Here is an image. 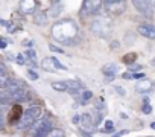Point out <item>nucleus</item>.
Here are the masks:
<instances>
[{"label":"nucleus","instance_id":"1","mask_svg":"<svg viewBox=\"0 0 155 137\" xmlns=\"http://www.w3.org/2000/svg\"><path fill=\"white\" fill-rule=\"evenodd\" d=\"M52 37L61 44L73 46V43L76 41V37H78V26L70 18L56 22L52 26Z\"/></svg>","mask_w":155,"mask_h":137},{"label":"nucleus","instance_id":"2","mask_svg":"<svg viewBox=\"0 0 155 137\" xmlns=\"http://www.w3.org/2000/svg\"><path fill=\"white\" fill-rule=\"evenodd\" d=\"M91 32L99 37V38H107L113 32V26L108 17L105 15H97V18L91 23Z\"/></svg>","mask_w":155,"mask_h":137},{"label":"nucleus","instance_id":"3","mask_svg":"<svg viewBox=\"0 0 155 137\" xmlns=\"http://www.w3.org/2000/svg\"><path fill=\"white\" fill-rule=\"evenodd\" d=\"M40 116H41V108H40L38 105H32V107H29V108L25 111L21 120L18 122V129L25 131V129L34 126V125L37 123V120L41 119Z\"/></svg>","mask_w":155,"mask_h":137},{"label":"nucleus","instance_id":"4","mask_svg":"<svg viewBox=\"0 0 155 137\" xmlns=\"http://www.w3.org/2000/svg\"><path fill=\"white\" fill-rule=\"evenodd\" d=\"M32 128H34V134L47 137V135L50 134V131H52V120H50L49 116L41 117L40 120H37V123H35Z\"/></svg>","mask_w":155,"mask_h":137},{"label":"nucleus","instance_id":"5","mask_svg":"<svg viewBox=\"0 0 155 137\" xmlns=\"http://www.w3.org/2000/svg\"><path fill=\"white\" fill-rule=\"evenodd\" d=\"M41 67L47 72H56V70H67V67L64 64H61L56 58L53 56H47L41 61Z\"/></svg>","mask_w":155,"mask_h":137},{"label":"nucleus","instance_id":"6","mask_svg":"<svg viewBox=\"0 0 155 137\" xmlns=\"http://www.w3.org/2000/svg\"><path fill=\"white\" fill-rule=\"evenodd\" d=\"M104 6L107 12H110L111 15H120L126 9V2L125 0H119V2H113V3H104Z\"/></svg>","mask_w":155,"mask_h":137},{"label":"nucleus","instance_id":"7","mask_svg":"<svg viewBox=\"0 0 155 137\" xmlns=\"http://www.w3.org/2000/svg\"><path fill=\"white\" fill-rule=\"evenodd\" d=\"M104 0H84V5H82V14L85 15H93L99 11L101 5H102Z\"/></svg>","mask_w":155,"mask_h":137},{"label":"nucleus","instance_id":"8","mask_svg":"<svg viewBox=\"0 0 155 137\" xmlns=\"http://www.w3.org/2000/svg\"><path fill=\"white\" fill-rule=\"evenodd\" d=\"M131 2L140 14H143V15H150L152 14L153 6H152V3L149 2V0H131Z\"/></svg>","mask_w":155,"mask_h":137},{"label":"nucleus","instance_id":"9","mask_svg":"<svg viewBox=\"0 0 155 137\" xmlns=\"http://www.w3.org/2000/svg\"><path fill=\"white\" fill-rule=\"evenodd\" d=\"M20 12L21 14H35L37 8H38V0H20Z\"/></svg>","mask_w":155,"mask_h":137},{"label":"nucleus","instance_id":"10","mask_svg":"<svg viewBox=\"0 0 155 137\" xmlns=\"http://www.w3.org/2000/svg\"><path fill=\"white\" fill-rule=\"evenodd\" d=\"M23 114H25L23 107L18 105V104H15V105H12L11 111L8 113V122H9V123H18V122L21 120Z\"/></svg>","mask_w":155,"mask_h":137},{"label":"nucleus","instance_id":"11","mask_svg":"<svg viewBox=\"0 0 155 137\" xmlns=\"http://www.w3.org/2000/svg\"><path fill=\"white\" fill-rule=\"evenodd\" d=\"M137 32L149 40H155V26L153 25H140L137 28Z\"/></svg>","mask_w":155,"mask_h":137},{"label":"nucleus","instance_id":"12","mask_svg":"<svg viewBox=\"0 0 155 137\" xmlns=\"http://www.w3.org/2000/svg\"><path fill=\"white\" fill-rule=\"evenodd\" d=\"M153 87V82L150 81V79H147V78H143V79H140V81H137V84H135V92L137 93H147V92H150V89Z\"/></svg>","mask_w":155,"mask_h":137},{"label":"nucleus","instance_id":"13","mask_svg":"<svg viewBox=\"0 0 155 137\" xmlns=\"http://www.w3.org/2000/svg\"><path fill=\"white\" fill-rule=\"evenodd\" d=\"M81 126H82V131H93L91 128H94V122H93L91 114H88V113L82 114V117H81Z\"/></svg>","mask_w":155,"mask_h":137},{"label":"nucleus","instance_id":"14","mask_svg":"<svg viewBox=\"0 0 155 137\" xmlns=\"http://www.w3.org/2000/svg\"><path fill=\"white\" fill-rule=\"evenodd\" d=\"M102 73L105 76H116L119 73V65L116 62H110V64H105L102 67Z\"/></svg>","mask_w":155,"mask_h":137},{"label":"nucleus","instance_id":"15","mask_svg":"<svg viewBox=\"0 0 155 137\" xmlns=\"http://www.w3.org/2000/svg\"><path fill=\"white\" fill-rule=\"evenodd\" d=\"M8 93H9V96H11V101H14V102H20V101H23L25 98H26V90H23V89H17V90H8Z\"/></svg>","mask_w":155,"mask_h":137},{"label":"nucleus","instance_id":"16","mask_svg":"<svg viewBox=\"0 0 155 137\" xmlns=\"http://www.w3.org/2000/svg\"><path fill=\"white\" fill-rule=\"evenodd\" d=\"M34 23H35L37 26H44V25L47 23V14L43 12V11L35 12V14H34Z\"/></svg>","mask_w":155,"mask_h":137},{"label":"nucleus","instance_id":"17","mask_svg":"<svg viewBox=\"0 0 155 137\" xmlns=\"http://www.w3.org/2000/svg\"><path fill=\"white\" fill-rule=\"evenodd\" d=\"M65 82H67V85H68V92H70V90H73V92H85L84 85H82L79 81L68 79V81H65Z\"/></svg>","mask_w":155,"mask_h":137},{"label":"nucleus","instance_id":"18","mask_svg":"<svg viewBox=\"0 0 155 137\" xmlns=\"http://www.w3.org/2000/svg\"><path fill=\"white\" fill-rule=\"evenodd\" d=\"M52 89L53 90H56V92H68V85H67V82L65 81H55V82H52Z\"/></svg>","mask_w":155,"mask_h":137},{"label":"nucleus","instance_id":"19","mask_svg":"<svg viewBox=\"0 0 155 137\" xmlns=\"http://www.w3.org/2000/svg\"><path fill=\"white\" fill-rule=\"evenodd\" d=\"M135 59H137V53H126V55L122 58V61H123L125 64H128V65H132V64L135 62Z\"/></svg>","mask_w":155,"mask_h":137},{"label":"nucleus","instance_id":"20","mask_svg":"<svg viewBox=\"0 0 155 137\" xmlns=\"http://www.w3.org/2000/svg\"><path fill=\"white\" fill-rule=\"evenodd\" d=\"M9 81H11V79L8 78L6 72H2V73H0V87H2V90H5V89L8 87Z\"/></svg>","mask_w":155,"mask_h":137},{"label":"nucleus","instance_id":"21","mask_svg":"<svg viewBox=\"0 0 155 137\" xmlns=\"http://www.w3.org/2000/svg\"><path fill=\"white\" fill-rule=\"evenodd\" d=\"M102 117H104V116H102V113L96 110V111H94V117H93V122H94V128H97V126H99V125L102 123V120H104Z\"/></svg>","mask_w":155,"mask_h":137},{"label":"nucleus","instance_id":"22","mask_svg":"<svg viewBox=\"0 0 155 137\" xmlns=\"http://www.w3.org/2000/svg\"><path fill=\"white\" fill-rule=\"evenodd\" d=\"M47 137H65V135H64V131H62V129H59V128H53Z\"/></svg>","mask_w":155,"mask_h":137},{"label":"nucleus","instance_id":"23","mask_svg":"<svg viewBox=\"0 0 155 137\" xmlns=\"http://www.w3.org/2000/svg\"><path fill=\"white\" fill-rule=\"evenodd\" d=\"M93 98V92L91 90H85V92H82V95H81V101L82 102H87V101H90Z\"/></svg>","mask_w":155,"mask_h":137},{"label":"nucleus","instance_id":"24","mask_svg":"<svg viewBox=\"0 0 155 137\" xmlns=\"http://www.w3.org/2000/svg\"><path fill=\"white\" fill-rule=\"evenodd\" d=\"M102 131H104V132H113V131H114V123H113L111 120H107V122H105V128H104Z\"/></svg>","mask_w":155,"mask_h":137},{"label":"nucleus","instance_id":"25","mask_svg":"<svg viewBox=\"0 0 155 137\" xmlns=\"http://www.w3.org/2000/svg\"><path fill=\"white\" fill-rule=\"evenodd\" d=\"M15 61H17L18 64H28V58H26V55H23V53H20V55H17V58H15Z\"/></svg>","mask_w":155,"mask_h":137},{"label":"nucleus","instance_id":"26","mask_svg":"<svg viewBox=\"0 0 155 137\" xmlns=\"http://www.w3.org/2000/svg\"><path fill=\"white\" fill-rule=\"evenodd\" d=\"M129 73H137V72H140L141 70V65H138V64H132V65H129Z\"/></svg>","mask_w":155,"mask_h":137},{"label":"nucleus","instance_id":"27","mask_svg":"<svg viewBox=\"0 0 155 137\" xmlns=\"http://www.w3.org/2000/svg\"><path fill=\"white\" fill-rule=\"evenodd\" d=\"M53 8H55V9H50V15L56 17V15H58V12H59V11H62V5H55Z\"/></svg>","mask_w":155,"mask_h":137},{"label":"nucleus","instance_id":"28","mask_svg":"<svg viewBox=\"0 0 155 137\" xmlns=\"http://www.w3.org/2000/svg\"><path fill=\"white\" fill-rule=\"evenodd\" d=\"M141 111H143L144 114H150V113H152V107H150L149 104H144V105L141 107Z\"/></svg>","mask_w":155,"mask_h":137},{"label":"nucleus","instance_id":"29","mask_svg":"<svg viewBox=\"0 0 155 137\" xmlns=\"http://www.w3.org/2000/svg\"><path fill=\"white\" fill-rule=\"evenodd\" d=\"M49 49H50L52 52H56V53H64V50H62L61 47H56V46H53V44H49Z\"/></svg>","mask_w":155,"mask_h":137},{"label":"nucleus","instance_id":"30","mask_svg":"<svg viewBox=\"0 0 155 137\" xmlns=\"http://www.w3.org/2000/svg\"><path fill=\"white\" fill-rule=\"evenodd\" d=\"M28 75H29V78H32V79H35V81L38 79V73H37V72H34L32 68H29V70H28Z\"/></svg>","mask_w":155,"mask_h":137},{"label":"nucleus","instance_id":"31","mask_svg":"<svg viewBox=\"0 0 155 137\" xmlns=\"http://www.w3.org/2000/svg\"><path fill=\"white\" fill-rule=\"evenodd\" d=\"M81 117H82L81 114H74V116L71 117V122H73V123H81Z\"/></svg>","mask_w":155,"mask_h":137},{"label":"nucleus","instance_id":"32","mask_svg":"<svg viewBox=\"0 0 155 137\" xmlns=\"http://www.w3.org/2000/svg\"><path fill=\"white\" fill-rule=\"evenodd\" d=\"M116 92H119L120 96H126V90L123 87H116Z\"/></svg>","mask_w":155,"mask_h":137},{"label":"nucleus","instance_id":"33","mask_svg":"<svg viewBox=\"0 0 155 137\" xmlns=\"http://www.w3.org/2000/svg\"><path fill=\"white\" fill-rule=\"evenodd\" d=\"M122 78H123V79H135V78H134V73H123Z\"/></svg>","mask_w":155,"mask_h":137},{"label":"nucleus","instance_id":"34","mask_svg":"<svg viewBox=\"0 0 155 137\" xmlns=\"http://www.w3.org/2000/svg\"><path fill=\"white\" fill-rule=\"evenodd\" d=\"M8 46V41H6V38H0V47L2 49H5Z\"/></svg>","mask_w":155,"mask_h":137},{"label":"nucleus","instance_id":"35","mask_svg":"<svg viewBox=\"0 0 155 137\" xmlns=\"http://www.w3.org/2000/svg\"><path fill=\"white\" fill-rule=\"evenodd\" d=\"M126 132H128V129H123V131L117 132V134H116V135H113V137H122V135H123V134H126Z\"/></svg>","mask_w":155,"mask_h":137},{"label":"nucleus","instance_id":"36","mask_svg":"<svg viewBox=\"0 0 155 137\" xmlns=\"http://www.w3.org/2000/svg\"><path fill=\"white\" fill-rule=\"evenodd\" d=\"M81 134H82V137H93L88 131H81Z\"/></svg>","mask_w":155,"mask_h":137},{"label":"nucleus","instance_id":"37","mask_svg":"<svg viewBox=\"0 0 155 137\" xmlns=\"http://www.w3.org/2000/svg\"><path fill=\"white\" fill-rule=\"evenodd\" d=\"M111 81H114V76H107V78H105V82H107V84L111 82Z\"/></svg>","mask_w":155,"mask_h":137},{"label":"nucleus","instance_id":"38","mask_svg":"<svg viewBox=\"0 0 155 137\" xmlns=\"http://www.w3.org/2000/svg\"><path fill=\"white\" fill-rule=\"evenodd\" d=\"M111 47H113V49H117V47H119V43H117V41H114V43H113V46H111Z\"/></svg>","mask_w":155,"mask_h":137},{"label":"nucleus","instance_id":"39","mask_svg":"<svg viewBox=\"0 0 155 137\" xmlns=\"http://www.w3.org/2000/svg\"><path fill=\"white\" fill-rule=\"evenodd\" d=\"M113 2H119V0H104V3H113Z\"/></svg>","mask_w":155,"mask_h":137},{"label":"nucleus","instance_id":"40","mask_svg":"<svg viewBox=\"0 0 155 137\" xmlns=\"http://www.w3.org/2000/svg\"><path fill=\"white\" fill-rule=\"evenodd\" d=\"M150 128H153V129H155V122H152V123H150Z\"/></svg>","mask_w":155,"mask_h":137},{"label":"nucleus","instance_id":"41","mask_svg":"<svg viewBox=\"0 0 155 137\" xmlns=\"http://www.w3.org/2000/svg\"><path fill=\"white\" fill-rule=\"evenodd\" d=\"M149 2L152 3V6H155V0H149Z\"/></svg>","mask_w":155,"mask_h":137},{"label":"nucleus","instance_id":"42","mask_svg":"<svg viewBox=\"0 0 155 137\" xmlns=\"http://www.w3.org/2000/svg\"><path fill=\"white\" fill-rule=\"evenodd\" d=\"M32 137H43V135H38V134H32Z\"/></svg>","mask_w":155,"mask_h":137},{"label":"nucleus","instance_id":"43","mask_svg":"<svg viewBox=\"0 0 155 137\" xmlns=\"http://www.w3.org/2000/svg\"><path fill=\"white\" fill-rule=\"evenodd\" d=\"M53 2H59V0H53Z\"/></svg>","mask_w":155,"mask_h":137}]
</instances>
